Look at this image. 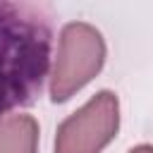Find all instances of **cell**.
<instances>
[{
  "mask_svg": "<svg viewBox=\"0 0 153 153\" xmlns=\"http://www.w3.org/2000/svg\"><path fill=\"white\" fill-rule=\"evenodd\" d=\"M120 129V98L103 88L60 122L55 153H100Z\"/></svg>",
  "mask_w": 153,
  "mask_h": 153,
  "instance_id": "3",
  "label": "cell"
},
{
  "mask_svg": "<svg viewBox=\"0 0 153 153\" xmlns=\"http://www.w3.org/2000/svg\"><path fill=\"white\" fill-rule=\"evenodd\" d=\"M38 122L31 115L0 120V153H38Z\"/></svg>",
  "mask_w": 153,
  "mask_h": 153,
  "instance_id": "4",
  "label": "cell"
},
{
  "mask_svg": "<svg viewBox=\"0 0 153 153\" xmlns=\"http://www.w3.org/2000/svg\"><path fill=\"white\" fill-rule=\"evenodd\" d=\"M105 38L88 22H69L60 31L55 62L50 69V100L65 103L81 91L105 65Z\"/></svg>",
  "mask_w": 153,
  "mask_h": 153,
  "instance_id": "2",
  "label": "cell"
},
{
  "mask_svg": "<svg viewBox=\"0 0 153 153\" xmlns=\"http://www.w3.org/2000/svg\"><path fill=\"white\" fill-rule=\"evenodd\" d=\"M53 22L43 2L0 0V120L41 96L50 76Z\"/></svg>",
  "mask_w": 153,
  "mask_h": 153,
  "instance_id": "1",
  "label": "cell"
},
{
  "mask_svg": "<svg viewBox=\"0 0 153 153\" xmlns=\"http://www.w3.org/2000/svg\"><path fill=\"white\" fill-rule=\"evenodd\" d=\"M129 153H153V146L151 143H141V146H134Z\"/></svg>",
  "mask_w": 153,
  "mask_h": 153,
  "instance_id": "5",
  "label": "cell"
}]
</instances>
